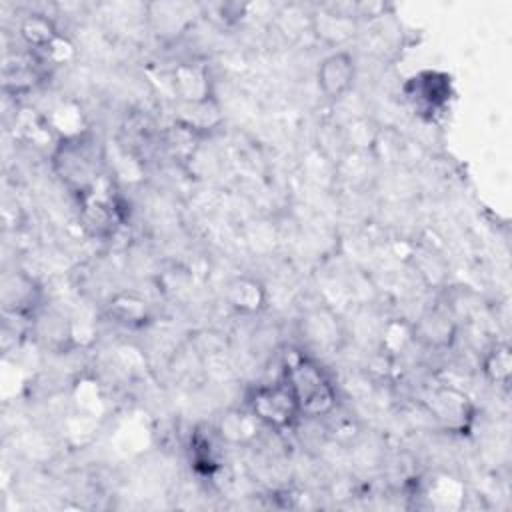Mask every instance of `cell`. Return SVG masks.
I'll return each instance as SVG.
<instances>
[{
    "instance_id": "6da1fadb",
    "label": "cell",
    "mask_w": 512,
    "mask_h": 512,
    "mask_svg": "<svg viewBox=\"0 0 512 512\" xmlns=\"http://www.w3.org/2000/svg\"><path fill=\"white\" fill-rule=\"evenodd\" d=\"M282 382L292 390L302 418L330 416L338 406V392L324 366L304 352H290Z\"/></svg>"
},
{
    "instance_id": "7a4b0ae2",
    "label": "cell",
    "mask_w": 512,
    "mask_h": 512,
    "mask_svg": "<svg viewBox=\"0 0 512 512\" xmlns=\"http://www.w3.org/2000/svg\"><path fill=\"white\" fill-rule=\"evenodd\" d=\"M246 408L264 428L276 432L292 430L302 418L292 390L282 380L274 384L252 386L246 392Z\"/></svg>"
},
{
    "instance_id": "3957f363",
    "label": "cell",
    "mask_w": 512,
    "mask_h": 512,
    "mask_svg": "<svg viewBox=\"0 0 512 512\" xmlns=\"http://www.w3.org/2000/svg\"><path fill=\"white\" fill-rule=\"evenodd\" d=\"M428 412L436 424L448 434H470L474 428L478 408L474 400L456 386H436L426 400Z\"/></svg>"
},
{
    "instance_id": "277c9868",
    "label": "cell",
    "mask_w": 512,
    "mask_h": 512,
    "mask_svg": "<svg viewBox=\"0 0 512 512\" xmlns=\"http://www.w3.org/2000/svg\"><path fill=\"white\" fill-rule=\"evenodd\" d=\"M56 166L62 178L76 186L78 192H86L98 180V158L92 142L86 140V132L74 138H62V144L56 150Z\"/></svg>"
},
{
    "instance_id": "5b68a950",
    "label": "cell",
    "mask_w": 512,
    "mask_h": 512,
    "mask_svg": "<svg viewBox=\"0 0 512 512\" xmlns=\"http://www.w3.org/2000/svg\"><path fill=\"white\" fill-rule=\"evenodd\" d=\"M402 90L414 110L428 116L442 112L454 94L452 78L442 70H422L410 76Z\"/></svg>"
},
{
    "instance_id": "8992f818",
    "label": "cell",
    "mask_w": 512,
    "mask_h": 512,
    "mask_svg": "<svg viewBox=\"0 0 512 512\" xmlns=\"http://www.w3.org/2000/svg\"><path fill=\"white\" fill-rule=\"evenodd\" d=\"M356 82V58L348 50H334L322 58L316 70L318 90L326 100L344 98Z\"/></svg>"
},
{
    "instance_id": "52a82bcc",
    "label": "cell",
    "mask_w": 512,
    "mask_h": 512,
    "mask_svg": "<svg viewBox=\"0 0 512 512\" xmlns=\"http://www.w3.org/2000/svg\"><path fill=\"white\" fill-rule=\"evenodd\" d=\"M356 4H338V6H328L320 8L312 14L310 26L312 32L316 34L318 40L330 44V46H340L348 42L354 36L356 30Z\"/></svg>"
},
{
    "instance_id": "ba28073f",
    "label": "cell",
    "mask_w": 512,
    "mask_h": 512,
    "mask_svg": "<svg viewBox=\"0 0 512 512\" xmlns=\"http://www.w3.org/2000/svg\"><path fill=\"white\" fill-rule=\"evenodd\" d=\"M172 88L178 102H204L214 98L212 78L204 64L180 62L172 70Z\"/></svg>"
},
{
    "instance_id": "9c48e42d",
    "label": "cell",
    "mask_w": 512,
    "mask_h": 512,
    "mask_svg": "<svg viewBox=\"0 0 512 512\" xmlns=\"http://www.w3.org/2000/svg\"><path fill=\"white\" fill-rule=\"evenodd\" d=\"M228 306L240 316H256L268 308V290L262 280L240 274L232 278L224 294Z\"/></svg>"
},
{
    "instance_id": "30bf717a",
    "label": "cell",
    "mask_w": 512,
    "mask_h": 512,
    "mask_svg": "<svg viewBox=\"0 0 512 512\" xmlns=\"http://www.w3.org/2000/svg\"><path fill=\"white\" fill-rule=\"evenodd\" d=\"M220 442L222 438L218 436L216 428H194L188 442V460L194 474L212 478L220 470Z\"/></svg>"
},
{
    "instance_id": "8fae6325",
    "label": "cell",
    "mask_w": 512,
    "mask_h": 512,
    "mask_svg": "<svg viewBox=\"0 0 512 512\" xmlns=\"http://www.w3.org/2000/svg\"><path fill=\"white\" fill-rule=\"evenodd\" d=\"M106 314L114 324H118L122 328H132V330L146 326L152 318L148 302L144 298H140L138 294H132V292L116 294L108 302Z\"/></svg>"
},
{
    "instance_id": "7c38bea8",
    "label": "cell",
    "mask_w": 512,
    "mask_h": 512,
    "mask_svg": "<svg viewBox=\"0 0 512 512\" xmlns=\"http://www.w3.org/2000/svg\"><path fill=\"white\" fill-rule=\"evenodd\" d=\"M414 328V338L422 340L426 346L432 348H446L456 338V322L452 316L440 310H430L420 316Z\"/></svg>"
},
{
    "instance_id": "4fadbf2b",
    "label": "cell",
    "mask_w": 512,
    "mask_h": 512,
    "mask_svg": "<svg viewBox=\"0 0 512 512\" xmlns=\"http://www.w3.org/2000/svg\"><path fill=\"white\" fill-rule=\"evenodd\" d=\"M260 422L252 416L248 408L244 410H228L220 416L216 424V432L222 442L228 444H248L258 436Z\"/></svg>"
},
{
    "instance_id": "5bb4252c",
    "label": "cell",
    "mask_w": 512,
    "mask_h": 512,
    "mask_svg": "<svg viewBox=\"0 0 512 512\" xmlns=\"http://www.w3.org/2000/svg\"><path fill=\"white\" fill-rule=\"evenodd\" d=\"M178 126L190 130L192 134L198 132H206L212 130L220 124L222 116H220V106L216 102V98L204 100V102H178Z\"/></svg>"
},
{
    "instance_id": "9a60e30c",
    "label": "cell",
    "mask_w": 512,
    "mask_h": 512,
    "mask_svg": "<svg viewBox=\"0 0 512 512\" xmlns=\"http://www.w3.org/2000/svg\"><path fill=\"white\" fill-rule=\"evenodd\" d=\"M484 378L500 388H508L512 378V348L508 342L492 344L480 362Z\"/></svg>"
},
{
    "instance_id": "2e32d148",
    "label": "cell",
    "mask_w": 512,
    "mask_h": 512,
    "mask_svg": "<svg viewBox=\"0 0 512 512\" xmlns=\"http://www.w3.org/2000/svg\"><path fill=\"white\" fill-rule=\"evenodd\" d=\"M20 36L30 50L44 54L52 46V42L60 36V32L56 30L54 22L48 16L30 14L20 24Z\"/></svg>"
},
{
    "instance_id": "e0dca14e",
    "label": "cell",
    "mask_w": 512,
    "mask_h": 512,
    "mask_svg": "<svg viewBox=\"0 0 512 512\" xmlns=\"http://www.w3.org/2000/svg\"><path fill=\"white\" fill-rule=\"evenodd\" d=\"M2 300L4 308L16 312H24L30 308L34 302V288L32 282L26 276H12L4 280V290H2Z\"/></svg>"
},
{
    "instance_id": "ac0fdd59",
    "label": "cell",
    "mask_w": 512,
    "mask_h": 512,
    "mask_svg": "<svg viewBox=\"0 0 512 512\" xmlns=\"http://www.w3.org/2000/svg\"><path fill=\"white\" fill-rule=\"evenodd\" d=\"M348 140L358 148H372L376 142V128L366 120H356L348 128Z\"/></svg>"
}]
</instances>
